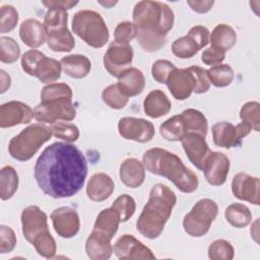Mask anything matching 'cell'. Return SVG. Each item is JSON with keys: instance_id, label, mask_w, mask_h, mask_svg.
<instances>
[{"instance_id": "27", "label": "cell", "mask_w": 260, "mask_h": 260, "mask_svg": "<svg viewBox=\"0 0 260 260\" xmlns=\"http://www.w3.org/2000/svg\"><path fill=\"white\" fill-rule=\"evenodd\" d=\"M63 72L71 78L81 79L88 75L91 69L90 60L80 54L67 55L60 61Z\"/></svg>"}, {"instance_id": "14", "label": "cell", "mask_w": 260, "mask_h": 260, "mask_svg": "<svg viewBox=\"0 0 260 260\" xmlns=\"http://www.w3.org/2000/svg\"><path fill=\"white\" fill-rule=\"evenodd\" d=\"M51 219L57 235L63 239L76 236L80 230V219L77 211L69 206H61L53 210Z\"/></svg>"}, {"instance_id": "13", "label": "cell", "mask_w": 260, "mask_h": 260, "mask_svg": "<svg viewBox=\"0 0 260 260\" xmlns=\"http://www.w3.org/2000/svg\"><path fill=\"white\" fill-rule=\"evenodd\" d=\"M115 255L122 260H153L155 259L152 251L142 242L132 235L125 234L121 236L113 247Z\"/></svg>"}, {"instance_id": "51", "label": "cell", "mask_w": 260, "mask_h": 260, "mask_svg": "<svg viewBox=\"0 0 260 260\" xmlns=\"http://www.w3.org/2000/svg\"><path fill=\"white\" fill-rule=\"evenodd\" d=\"M225 58V52L216 49L214 47H209L208 49H205L201 54V61L209 66H214L221 64V62Z\"/></svg>"}, {"instance_id": "26", "label": "cell", "mask_w": 260, "mask_h": 260, "mask_svg": "<svg viewBox=\"0 0 260 260\" xmlns=\"http://www.w3.org/2000/svg\"><path fill=\"white\" fill-rule=\"evenodd\" d=\"M172 109V103L168 95L159 89L150 91L143 102L144 113L153 119L167 115Z\"/></svg>"}, {"instance_id": "48", "label": "cell", "mask_w": 260, "mask_h": 260, "mask_svg": "<svg viewBox=\"0 0 260 260\" xmlns=\"http://www.w3.org/2000/svg\"><path fill=\"white\" fill-rule=\"evenodd\" d=\"M176 66L169 60H156L151 67V75L158 83H166L169 74Z\"/></svg>"}, {"instance_id": "28", "label": "cell", "mask_w": 260, "mask_h": 260, "mask_svg": "<svg viewBox=\"0 0 260 260\" xmlns=\"http://www.w3.org/2000/svg\"><path fill=\"white\" fill-rule=\"evenodd\" d=\"M120 222L121 219L118 211L111 206L103 209L98 214L92 231L100 233L112 240L118 231Z\"/></svg>"}, {"instance_id": "50", "label": "cell", "mask_w": 260, "mask_h": 260, "mask_svg": "<svg viewBox=\"0 0 260 260\" xmlns=\"http://www.w3.org/2000/svg\"><path fill=\"white\" fill-rule=\"evenodd\" d=\"M189 68L192 71V73L195 77V82H196L193 92L198 93V94L206 92L210 87V80H209V77L207 74V70H205L199 66H191Z\"/></svg>"}, {"instance_id": "44", "label": "cell", "mask_w": 260, "mask_h": 260, "mask_svg": "<svg viewBox=\"0 0 260 260\" xmlns=\"http://www.w3.org/2000/svg\"><path fill=\"white\" fill-rule=\"evenodd\" d=\"M112 207L118 211L121 222H125L133 216L136 205L133 197L128 194H122L116 198L112 204Z\"/></svg>"}, {"instance_id": "21", "label": "cell", "mask_w": 260, "mask_h": 260, "mask_svg": "<svg viewBox=\"0 0 260 260\" xmlns=\"http://www.w3.org/2000/svg\"><path fill=\"white\" fill-rule=\"evenodd\" d=\"M121 182L128 188L140 187L145 179V167L135 157L126 158L119 169Z\"/></svg>"}, {"instance_id": "41", "label": "cell", "mask_w": 260, "mask_h": 260, "mask_svg": "<svg viewBox=\"0 0 260 260\" xmlns=\"http://www.w3.org/2000/svg\"><path fill=\"white\" fill-rule=\"evenodd\" d=\"M208 257L211 260H232L235 256L234 247L223 239L213 241L208 247Z\"/></svg>"}, {"instance_id": "9", "label": "cell", "mask_w": 260, "mask_h": 260, "mask_svg": "<svg viewBox=\"0 0 260 260\" xmlns=\"http://www.w3.org/2000/svg\"><path fill=\"white\" fill-rule=\"evenodd\" d=\"M35 119L42 123H56L57 120L71 121L76 116V109L69 100L41 102L34 110Z\"/></svg>"}, {"instance_id": "10", "label": "cell", "mask_w": 260, "mask_h": 260, "mask_svg": "<svg viewBox=\"0 0 260 260\" xmlns=\"http://www.w3.org/2000/svg\"><path fill=\"white\" fill-rule=\"evenodd\" d=\"M251 128L242 122L234 125L230 122H218L211 127L213 143L223 148H232L241 145L243 138L250 134Z\"/></svg>"}, {"instance_id": "34", "label": "cell", "mask_w": 260, "mask_h": 260, "mask_svg": "<svg viewBox=\"0 0 260 260\" xmlns=\"http://www.w3.org/2000/svg\"><path fill=\"white\" fill-rule=\"evenodd\" d=\"M181 116L184 119L188 132L198 133L202 136H206L208 131V122L206 117L198 110L187 109L182 112Z\"/></svg>"}, {"instance_id": "19", "label": "cell", "mask_w": 260, "mask_h": 260, "mask_svg": "<svg viewBox=\"0 0 260 260\" xmlns=\"http://www.w3.org/2000/svg\"><path fill=\"white\" fill-rule=\"evenodd\" d=\"M260 181L246 173H238L232 181V192L240 200L250 202L254 205L260 204Z\"/></svg>"}, {"instance_id": "16", "label": "cell", "mask_w": 260, "mask_h": 260, "mask_svg": "<svg viewBox=\"0 0 260 260\" xmlns=\"http://www.w3.org/2000/svg\"><path fill=\"white\" fill-rule=\"evenodd\" d=\"M166 84L172 95L179 101L190 98L196 82L190 68H175L168 76Z\"/></svg>"}, {"instance_id": "22", "label": "cell", "mask_w": 260, "mask_h": 260, "mask_svg": "<svg viewBox=\"0 0 260 260\" xmlns=\"http://www.w3.org/2000/svg\"><path fill=\"white\" fill-rule=\"evenodd\" d=\"M115 190L113 179L106 173H95L92 175L86 186L87 197L95 202L108 199Z\"/></svg>"}, {"instance_id": "49", "label": "cell", "mask_w": 260, "mask_h": 260, "mask_svg": "<svg viewBox=\"0 0 260 260\" xmlns=\"http://www.w3.org/2000/svg\"><path fill=\"white\" fill-rule=\"evenodd\" d=\"M16 245V236L14 231L7 225H0V253L11 252Z\"/></svg>"}, {"instance_id": "4", "label": "cell", "mask_w": 260, "mask_h": 260, "mask_svg": "<svg viewBox=\"0 0 260 260\" xmlns=\"http://www.w3.org/2000/svg\"><path fill=\"white\" fill-rule=\"evenodd\" d=\"M177 197L172 189L164 184H155L137 221V231L145 238L153 240L160 236L168 222Z\"/></svg>"}, {"instance_id": "30", "label": "cell", "mask_w": 260, "mask_h": 260, "mask_svg": "<svg viewBox=\"0 0 260 260\" xmlns=\"http://www.w3.org/2000/svg\"><path fill=\"white\" fill-rule=\"evenodd\" d=\"M159 133L166 140L181 141L186 133H188L183 117L180 115L173 116L166 120L159 126Z\"/></svg>"}, {"instance_id": "38", "label": "cell", "mask_w": 260, "mask_h": 260, "mask_svg": "<svg viewBox=\"0 0 260 260\" xmlns=\"http://www.w3.org/2000/svg\"><path fill=\"white\" fill-rule=\"evenodd\" d=\"M102 100L111 109L121 110L125 108L129 101V98L126 94H124L119 88L118 84L115 83L107 86L103 90Z\"/></svg>"}, {"instance_id": "42", "label": "cell", "mask_w": 260, "mask_h": 260, "mask_svg": "<svg viewBox=\"0 0 260 260\" xmlns=\"http://www.w3.org/2000/svg\"><path fill=\"white\" fill-rule=\"evenodd\" d=\"M20 56V48L10 37L0 38V60L2 63H14Z\"/></svg>"}, {"instance_id": "54", "label": "cell", "mask_w": 260, "mask_h": 260, "mask_svg": "<svg viewBox=\"0 0 260 260\" xmlns=\"http://www.w3.org/2000/svg\"><path fill=\"white\" fill-rule=\"evenodd\" d=\"M43 4L48 8L61 7V8L68 10V9H71L72 7H74L75 5H77L78 2L77 1H65V0L59 1V0H57V1H43Z\"/></svg>"}, {"instance_id": "18", "label": "cell", "mask_w": 260, "mask_h": 260, "mask_svg": "<svg viewBox=\"0 0 260 260\" xmlns=\"http://www.w3.org/2000/svg\"><path fill=\"white\" fill-rule=\"evenodd\" d=\"M230 165V158L224 153L211 151L202 169L207 183L211 186L223 185L229 175Z\"/></svg>"}, {"instance_id": "24", "label": "cell", "mask_w": 260, "mask_h": 260, "mask_svg": "<svg viewBox=\"0 0 260 260\" xmlns=\"http://www.w3.org/2000/svg\"><path fill=\"white\" fill-rule=\"evenodd\" d=\"M111 239L92 231L85 242V253L91 260H107L113 254Z\"/></svg>"}, {"instance_id": "31", "label": "cell", "mask_w": 260, "mask_h": 260, "mask_svg": "<svg viewBox=\"0 0 260 260\" xmlns=\"http://www.w3.org/2000/svg\"><path fill=\"white\" fill-rule=\"evenodd\" d=\"M224 217L231 225L237 229H243L251 222L252 213L245 204L233 203L225 208Z\"/></svg>"}, {"instance_id": "5", "label": "cell", "mask_w": 260, "mask_h": 260, "mask_svg": "<svg viewBox=\"0 0 260 260\" xmlns=\"http://www.w3.org/2000/svg\"><path fill=\"white\" fill-rule=\"evenodd\" d=\"M52 129L44 124L36 123L24 128L12 137L8 144V151L12 158L19 161L29 160L52 137Z\"/></svg>"}, {"instance_id": "7", "label": "cell", "mask_w": 260, "mask_h": 260, "mask_svg": "<svg viewBox=\"0 0 260 260\" xmlns=\"http://www.w3.org/2000/svg\"><path fill=\"white\" fill-rule=\"evenodd\" d=\"M68 12L61 7H51L45 14L44 25L47 31L48 47L54 52H70L75 40L67 27Z\"/></svg>"}, {"instance_id": "40", "label": "cell", "mask_w": 260, "mask_h": 260, "mask_svg": "<svg viewBox=\"0 0 260 260\" xmlns=\"http://www.w3.org/2000/svg\"><path fill=\"white\" fill-rule=\"evenodd\" d=\"M31 245H34L39 255L48 259L53 258L57 251L56 242L49 231L37 236L34 239Z\"/></svg>"}, {"instance_id": "43", "label": "cell", "mask_w": 260, "mask_h": 260, "mask_svg": "<svg viewBox=\"0 0 260 260\" xmlns=\"http://www.w3.org/2000/svg\"><path fill=\"white\" fill-rule=\"evenodd\" d=\"M52 133L55 137L65 140L66 142H74L79 138V129L73 123L56 122L51 126Z\"/></svg>"}, {"instance_id": "45", "label": "cell", "mask_w": 260, "mask_h": 260, "mask_svg": "<svg viewBox=\"0 0 260 260\" xmlns=\"http://www.w3.org/2000/svg\"><path fill=\"white\" fill-rule=\"evenodd\" d=\"M18 22V12L12 5H3L0 13V32L6 34L14 29Z\"/></svg>"}, {"instance_id": "11", "label": "cell", "mask_w": 260, "mask_h": 260, "mask_svg": "<svg viewBox=\"0 0 260 260\" xmlns=\"http://www.w3.org/2000/svg\"><path fill=\"white\" fill-rule=\"evenodd\" d=\"M133 55V49L130 45H120L113 42L104 55V67L112 76L118 78L130 68Z\"/></svg>"}, {"instance_id": "32", "label": "cell", "mask_w": 260, "mask_h": 260, "mask_svg": "<svg viewBox=\"0 0 260 260\" xmlns=\"http://www.w3.org/2000/svg\"><path fill=\"white\" fill-rule=\"evenodd\" d=\"M18 175L11 166H5L0 171V197L2 200L10 199L18 189Z\"/></svg>"}, {"instance_id": "29", "label": "cell", "mask_w": 260, "mask_h": 260, "mask_svg": "<svg viewBox=\"0 0 260 260\" xmlns=\"http://www.w3.org/2000/svg\"><path fill=\"white\" fill-rule=\"evenodd\" d=\"M209 42L211 43V47L226 52L236 45L237 32L231 25L220 23L213 28Z\"/></svg>"}, {"instance_id": "8", "label": "cell", "mask_w": 260, "mask_h": 260, "mask_svg": "<svg viewBox=\"0 0 260 260\" xmlns=\"http://www.w3.org/2000/svg\"><path fill=\"white\" fill-rule=\"evenodd\" d=\"M218 213L215 201L209 198L200 199L184 216V231L191 237L200 238L206 235Z\"/></svg>"}, {"instance_id": "20", "label": "cell", "mask_w": 260, "mask_h": 260, "mask_svg": "<svg viewBox=\"0 0 260 260\" xmlns=\"http://www.w3.org/2000/svg\"><path fill=\"white\" fill-rule=\"evenodd\" d=\"M182 146L193 166L202 171L207 156L211 150L205 140V137L194 132H188L181 140Z\"/></svg>"}, {"instance_id": "56", "label": "cell", "mask_w": 260, "mask_h": 260, "mask_svg": "<svg viewBox=\"0 0 260 260\" xmlns=\"http://www.w3.org/2000/svg\"><path fill=\"white\" fill-rule=\"evenodd\" d=\"M100 4H102V5H104V6H106V7H112V6H114L115 4H117V2L115 1V2H113V1H111V2H102V1H100Z\"/></svg>"}, {"instance_id": "39", "label": "cell", "mask_w": 260, "mask_h": 260, "mask_svg": "<svg viewBox=\"0 0 260 260\" xmlns=\"http://www.w3.org/2000/svg\"><path fill=\"white\" fill-rule=\"evenodd\" d=\"M241 120L248 124L256 132L260 130V104L258 102H248L240 110Z\"/></svg>"}, {"instance_id": "47", "label": "cell", "mask_w": 260, "mask_h": 260, "mask_svg": "<svg viewBox=\"0 0 260 260\" xmlns=\"http://www.w3.org/2000/svg\"><path fill=\"white\" fill-rule=\"evenodd\" d=\"M136 38V27L130 21H122L117 24L114 31L115 43L120 45H129Z\"/></svg>"}, {"instance_id": "52", "label": "cell", "mask_w": 260, "mask_h": 260, "mask_svg": "<svg viewBox=\"0 0 260 260\" xmlns=\"http://www.w3.org/2000/svg\"><path fill=\"white\" fill-rule=\"evenodd\" d=\"M189 37H191L198 47L200 49L206 47L209 43V38H210V32L207 27L203 25H195L190 28V30L187 34Z\"/></svg>"}, {"instance_id": "6", "label": "cell", "mask_w": 260, "mask_h": 260, "mask_svg": "<svg viewBox=\"0 0 260 260\" xmlns=\"http://www.w3.org/2000/svg\"><path fill=\"white\" fill-rule=\"evenodd\" d=\"M72 30L92 48L104 47L110 38L109 28L103 16L93 10H80L72 18Z\"/></svg>"}, {"instance_id": "46", "label": "cell", "mask_w": 260, "mask_h": 260, "mask_svg": "<svg viewBox=\"0 0 260 260\" xmlns=\"http://www.w3.org/2000/svg\"><path fill=\"white\" fill-rule=\"evenodd\" d=\"M46 55L44 53H42L41 51H38L36 49H31V50L26 51L21 57V68H22V70L30 76H36L37 68H38L41 60Z\"/></svg>"}, {"instance_id": "37", "label": "cell", "mask_w": 260, "mask_h": 260, "mask_svg": "<svg viewBox=\"0 0 260 260\" xmlns=\"http://www.w3.org/2000/svg\"><path fill=\"white\" fill-rule=\"evenodd\" d=\"M200 48L198 47L196 42L188 35L175 40L172 44L173 54L181 59L192 58L197 54Z\"/></svg>"}, {"instance_id": "25", "label": "cell", "mask_w": 260, "mask_h": 260, "mask_svg": "<svg viewBox=\"0 0 260 260\" xmlns=\"http://www.w3.org/2000/svg\"><path fill=\"white\" fill-rule=\"evenodd\" d=\"M118 86L128 98L140 94L145 86V77L141 70L130 67L118 77Z\"/></svg>"}, {"instance_id": "35", "label": "cell", "mask_w": 260, "mask_h": 260, "mask_svg": "<svg viewBox=\"0 0 260 260\" xmlns=\"http://www.w3.org/2000/svg\"><path fill=\"white\" fill-rule=\"evenodd\" d=\"M207 74L210 83L216 87H225L230 85L235 78L234 69L229 64L214 65L207 70Z\"/></svg>"}, {"instance_id": "2", "label": "cell", "mask_w": 260, "mask_h": 260, "mask_svg": "<svg viewBox=\"0 0 260 260\" xmlns=\"http://www.w3.org/2000/svg\"><path fill=\"white\" fill-rule=\"evenodd\" d=\"M132 17L136 39L142 50L147 53L159 51L166 45L167 35L174 26L172 8L159 1H139L133 8Z\"/></svg>"}, {"instance_id": "17", "label": "cell", "mask_w": 260, "mask_h": 260, "mask_svg": "<svg viewBox=\"0 0 260 260\" xmlns=\"http://www.w3.org/2000/svg\"><path fill=\"white\" fill-rule=\"evenodd\" d=\"M34 111L26 104L19 101H11L0 107V127L10 128L20 124H28Z\"/></svg>"}, {"instance_id": "55", "label": "cell", "mask_w": 260, "mask_h": 260, "mask_svg": "<svg viewBox=\"0 0 260 260\" xmlns=\"http://www.w3.org/2000/svg\"><path fill=\"white\" fill-rule=\"evenodd\" d=\"M0 92L4 93L11 84V78L9 76V74H7L4 70H0Z\"/></svg>"}, {"instance_id": "3", "label": "cell", "mask_w": 260, "mask_h": 260, "mask_svg": "<svg viewBox=\"0 0 260 260\" xmlns=\"http://www.w3.org/2000/svg\"><path fill=\"white\" fill-rule=\"evenodd\" d=\"M142 162L148 172L167 178L183 193H193L198 188L197 175L174 152L160 147L150 148L143 153Z\"/></svg>"}, {"instance_id": "33", "label": "cell", "mask_w": 260, "mask_h": 260, "mask_svg": "<svg viewBox=\"0 0 260 260\" xmlns=\"http://www.w3.org/2000/svg\"><path fill=\"white\" fill-rule=\"evenodd\" d=\"M62 66L59 61L53 58H48L45 56L36 71V77L43 83H51L56 81L61 76Z\"/></svg>"}, {"instance_id": "12", "label": "cell", "mask_w": 260, "mask_h": 260, "mask_svg": "<svg viewBox=\"0 0 260 260\" xmlns=\"http://www.w3.org/2000/svg\"><path fill=\"white\" fill-rule=\"evenodd\" d=\"M118 132L124 139L140 143L149 142L155 134L151 122L134 117L121 118L118 122Z\"/></svg>"}, {"instance_id": "23", "label": "cell", "mask_w": 260, "mask_h": 260, "mask_svg": "<svg viewBox=\"0 0 260 260\" xmlns=\"http://www.w3.org/2000/svg\"><path fill=\"white\" fill-rule=\"evenodd\" d=\"M19 37L23 44L27 47L31 49L39 48L45 42H47L46 27L38 19H25L20 24Z\"/></svg>"}, {"instance_id": "1", "label": "cell", "mask_w": 260, "mask_h": 260, "mask_svg": "<svg viewBox=\"0 0 260 260\" xmlns=\"http://www.w3.org/2000/svg\"><path fill=\"white\" fill-rule=\"evenodd\" d=\"M34 176L39 188L52 198L77 194L87 176V161L81 150L66 142H54L38 157Z\"/></svg>"}, {"instance_id": "53", "label": "cell", "mask_w": 260, "mask_h": 260, "mask_svg": "<svg viewBox=\"0 0 260 260\" xmlns=\"http://www.w3.org/2000/svg\"><path fill=\"white\" fill-rule=\"evenodd\" d=\"M187 4L197 13H206L211 9L214 1H187Z\"/></svg>"}, {"instance_id": "15", "label": "cell", "mask_w": 260, "mask_h": 260, "mask_svg": "<svg viewBox=\"0 0 260 260\" xmlns=\"http://www.w3.org/2000/svg\"><path fill=\"white\" fill-rule=\"evenodd\" d=\"M20 219L22 234L30 244L37 236L49 231L48 216L37 205H29L25 207L21 212Z\"/></svg>"}, {"instance_id": "36", "label": "cell", "mask_w": 260, "mask_h": 260, "mask_svg": "<svg viewBox=\"0 0 260 260\" xmlns=\"http://www.w3.org/2000/svg\"><path fill=\"white\" fill-rule=\"evenodd\" d=\"M52 100L72 101V89L67 83L57 82L49 83L43 87L41 92V102Z\"/></svg>"}]
</instances>
